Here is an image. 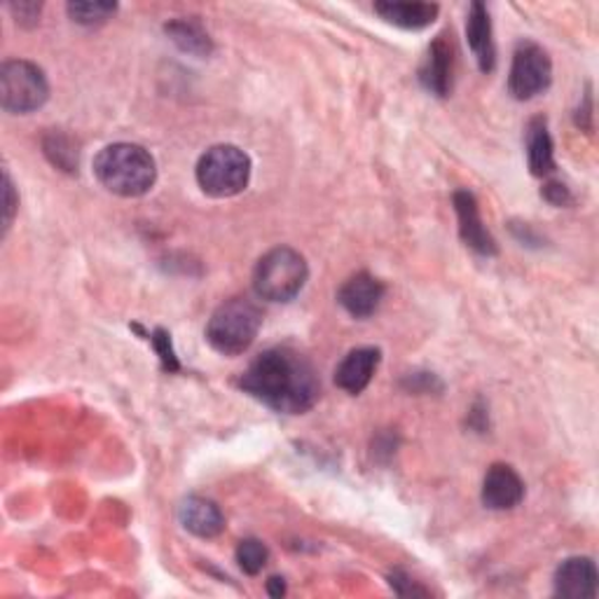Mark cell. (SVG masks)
<instances>
[{
	"instance_id": "obj_1",
	"label": "cell",
	"mask_w": 599,
	"mask_h": 599,
	"mask_svg": "<svg viewBox=\"0 0 599 599\" xmlns=\"http://www.w3.org/2000/svg\"><path fill=\"white\" fill-rule=\"evenodd\" d=\"M249 396L265 403L274 413L302 415L319 401L321 384L312 364L288 347L263 352L239 380Z\"/></svg>"
},
{
	"instance_id": "obj_2",
	"label": "cell",
	"mask_w": 599,
	"mask_h": 599,
	"mask_svg": "<svg viewBox=\"0 0 599 599\" xmlns=\"http://www.w3.org/2000/svg\"><path fill=\"white\" fill-rule=\"evenodd\" d=\"M94 176L113 195L141 197L155 185L158 166L146 148L136 143H113L96 155Z\"/></svg>"
},
{
	"instance_id": "obj_3",
	"label": "cell",
	"mask_w": 599,
	"mask_h": 599,
	"mask_svg": "<svg viewBox=\"0 0 599 599\" xmlns=\"http://www.w3.org/2000/svg\"><path fill=\"white\" fill-rule=\"evenodd\" d=\"M261 326L263 314L258 304L249 298H232L211 314L207 342L222 356H239L253 345Z\"/></svg>"
},
{
	"instance_id": "obj_4",
	"label": "cell",
	"mask_w": 599,
	"mask_h": 599,
	"mask_svg": "<svg viewBox=\"0 0 599 599\" xmlns=\"http://www.w3.org/2000/svg\"><path fill=\"white\" fill-rule=\"evenodd\" d=\"M310 267L302 255L290 246L267 251L253 269L255 296L267 302H290L307 284Z\"/></svg>"
},
{
	"instance_id": "obj_5",
	"label": "cell",
	"mask_w": 599,
	"mask_h": 599,
	"mask_svg": "<svg viewBox=\"0 0 599 599\" xmlns=\"http://www.w3.org/2000/svg\"><path fill=\"white\" fill-rule=\"evenodd\" d=\"M251 181V160L242 148L222 143L199 158L197 183L209 197H234L246 191Z\"/></svg>"
},
{
	"instance_id": "obj_6",
	"label": "cell",
	"mask_w": 599,
	"mask_h": 599,
	"mask_svg": "<svg viewBox=\"0 0 599 599\" xmlns=\"http://www.w3.org/2000/svg\"><path fill=\"white\" fill-rule=\"evenodd\" d=\"M49 84L43 68L31 61H5L0 68V104L8 113L28 115L45 106Z\"/></svg>"
},
{
	"instance_id": "obj_7",
	"label": "cell",
	"mask_w": 599,
	"mask_h": 599,
	"mask_svg": "<svg viewBox=\"0 0 599 599\" xmlns=\"http://www.w3.org/2000/svg\"><path fill=\"white\" fill-rule=\"evenodd\" d=\"M553 64L545 49L534 43H522L512 55L508 92L518 101H529L551 88Z\"/></svg>"
},
{
	"instance_id": "obj_8",
	"label": "cell",
	"mask_w": 599,
	"mask_h": 599,
	"mask_svg": "<svg viewBox=\"0 0 599 599\" xmlns=\"http://www.w3.org/2000/svg\"><path fill=\"white\" fill-rule=\"evenodd\" d=\"M384 290L387 288L378 277H372L368 272H358L342 284V288L337 290V302L354 319H368L378 312Z\"/></svg>"
},
{
	"instance_id": "obj_9",
	"label": "cell",
	"mask_w": 599,
	"mask_h": 599,
	"mask_svg": "<svg viewBox=\"0 0 599 599\" xmlns=\"http://www.w3.org/2000/svg\"><path fill=\"white\" fill-rule=\"evenodd\" d=\"M454 211L459 218V234L464 239V244L481 255H496V242L494 237L487 232L481 218V209H477V201L469 191H457L454 193Z\"/></svg>"
},
{
	"instance_id": "obj_10",
	"label": "cell",
	"mask_w": 599,
	"mask_h": 599,
	"mask_svg": "<svg viewBox=\"0 0 599 599\" xmlns=\"http://www.w3.org/2000/svg\"><path fill=\"white\" fill-rule=\"evenodd\" d=\"M525 499V483L508 464H494L483 481V504L489 510H510Z\"/></svg>"
},
{
	"instance_id": "obj_11",
	"label": "cell",
	"mask_w": 599,
	"mask_h": 599,
	"mask_svg": "<svg viewBox=\"0 0 599 599\" xmlns=\"http://www.w3.org/2000/svg\"><path fill=\"white\" fill-rule=\"evenodd\" d=\"M380 358L382 354L375 347H358L349 352L335 368V384L349 396H358L368 389L375 370L380 366Z\"/></svg>"
},
{
	"instance_id": "obj_12",
	"label": "cell",
	"mask_w": 599,
	"mask_h": 599,
	"mask_svg": "<svg viewBox=\"0 0 599 599\" xmlns=\"http://www.w3.org/2000/svg\"><path fill=\"white\" fill-rule=\"evenodd\" d=\"M597 567L590 557H569L555 572V595L592 599L597 595Z\"/></svg>"
},
{
	"instance_id": "obj_13",
	"label": "cell",
	"mask_w": 599,
	"mask_h": 599,
	"mask_svg": "<svg viewBox=\"0 0 599 599\" xmlns=\"http://www.w3.org/2000/svg\"><path fill=\"white\" fill-rule=\"evenodd\" d=\"M452 68H454L452 47L440 36L429 47V55H426L419 68V82L424 84V90L436 96H448L452 90Z\"/></svg>"
},
{
	"instance_id": "obj_14",
	"label": "cell",
	"mask_w": 599,
	"mask_h": 599,
	"mask_svg": "<svg viewBox=\"0 0 599 599\" xmlns=\"http://www.w3.org/2000/svg\"><path fill=\"white\" fill-rule=\"evenodd\" d=\"M178 520L187 532L199 539H216L226 529V518L220 508L204 496H187L178 506Z\"/></svg>"
},
{
	"instance_id": "obj_15",
	"label": "cell",
	"mask_w": 599,
	"mask_h": 599,
	"mask_svg": "<svg viewBox=\"0 0 599 599\" xmlns=\"http://www.w3.org/2000/svg\"><path fill=\"white\" fill-rule=\"evenodd\" d=\"M466 41L477 59V66H481V71L492 73L494 66H496V49H494V38H492L489 12L483 3L471 5L469 20H466Z\"/></svg>"
},
{
	"instance_id": "obj_16",
	"label": "cell",
	"mask_w": 599,
	"mask_h": 599,
	"mask_svg": "<svg viewBox=\"0 0 599 599\" xmlns=\"http://www.w3.org/2000/svg\"><path fill=\"white\" fill-rule=\"evenodd\" d=\"M527 162L532 174L543 178L555 171V146L548 131L545 117L529 119L527 125Z\"/></svg>"
},
{
	"instance_id": "obj_17",
	"label": "cell",
	"mask_w": 599,
	"mask_h": 599,
	"mask_svg": "<svg viewBox=\"0 0 599 599\" xmlns=\"http://www.w3.org/2000/svg\"><path fill=\"white\" fill-rule=\"evenodd\" d=\"M438 10L440 8L436 3H396V0L375 3V12H378L384 22L407 31L431 26L436 22Z\"/></svg>"
},
{
	"instance_id": "obj_18",
	"label": "cell",
	"mask_w": 599,
	"mask_h": 599,
	"mask_svg": "<svg viewBox=\"0 0 599 599\" xmlns=\"http://www.w3.org/2000/svg\"><path fill=\"white\" fill-rule=\"evenodd\" d=\"M166 33H169V38L174 41L187 55H195V57L211 55L214 43L209 38V33L201 28V24H197L193 20L169 22Z\"/></svg>"
},
{
	"instance_id": "obj_19",
	"label": "cell",
	"mask_w": 599,
	"mask_h": 599,
	"mask_svg": "<svg viewBox=\"0 0 599 599\" xmlns=\"http://www.w3.org/2000/svg\"><path fill=\"white\" fill-rule=\"evenodd\" d=\"M117 12L115 3H88V0H78V3H68V14L76 24L82 26H101L106 24L111 16Z\"/></svg>"
},
{
	"instance_id": "obj_20",
	"label": "cell",
	"mask_w": 599,
	"mask_h": 599,
	"mask_svg": "<svg viewBox=\"0 0 599 599\" xmlns=\"http://www.w3.org/2000/svg\"><path fill=\"white\" fill-rule=\"evenodd\" d=\"M267 560H269L267 545L258 539H244L237 545V562H239V567L244 569V574H249V576L261 574L265 569Z\"/></svg>"
},
{
	"instance_id": "obj_21",
	"label": "cell",
	"mask_w": 599,
	"mask_h": 599,
	"mask_svg": "<svg viewBox=\"0 0 599 599\" xmlns=\"http://www.w3.org/2000/svg\"><path fill=\"white\" fill-rule=\"evenodd\" d=\"M45 155L64 171H78V150L64 134H49L45 139Z\"/></svg>"
},
{
	"instance_id": "obj_22",
	"label": "cell",
	"mask_w": 599,
	"mask_h": 599,
	"mask_svg": "<svg viewBox=\"0 0 599 599\" xmlns=\"http://www.w3.org/2000/svg\"><path fill=\"white\" fill-rule=\"evenodd\" d=\"M150 342H152V347H155V352L160 354V358H162V364H164V368H166L169 372H174V370H178V358H176L174 349H171V335H169L166 331L158 329L155 333H152Z\"/></svg>"
},
{
	"instance_id": "obj_23",
	"label": "cell",
	"mask_w": 599,
	"mask_h": 599,
	"mask_svg": "<svg viewBox=\"0 0 599 599\" xmlns=\"http://www.w3.org/2000/svg\"><path fill=\"white\" fill-rule=\"evenodd\" d=\"M16 207H20V199H16V195H14L12 178H10V174L5 171V178H3V230L5 232L12 226V218L16 214Z\"/></svg>"
},
{
	"instance_id": "obj_24",
	"label": "cell",
	"mask_w": 599,
	"mask_h": 599,
	"mask_svg": "<svg viewBox=\"0 0 599 599\" xmlns=\"http://www.w3.org/2000/svg\"><path fill=\"white\" fill-rule=\"evenodd\" d=\"M389 584L393 588V592L401 595V597H410V595H429V590H424L419 588L417 584H413V580H410V576H405L403 572H393L389 576Z\"/></svg>"
},
{
	"instance_id": "obj_25",
	"label": "cell",
	"mask_w": 599,
	"mask_h": 599,
	"mask_svg": "<svg viewBox=\"0 0 599 599\" xmlns=\"http://www.w3.org/2000/svg\"><path fill=\"white\" fill-rule=\"evenodd\" d=\"M543 197L553 204V207H567V204H572V193H569V187L567 185H562V183H545L543 187Z\"/></svg>"
},
{
	"instance_id": "obj_26",
	"label": "cell",
	"mask_w": 599,
	"mask_h": 599,
	"mask_svg": "<svg viewBox=\"0 0 599 599\" xmlns=\"http://www.w3.org/2000/svg\"><path fill=\"white\" fill-rule=\"evenodd\" d=\"M10 10L14 12L16 22L20 24H36L41 16V5L38 3H20V5H10Z\"/></svg>"
},
{
	"instance_id": "obj_27",
	"label": "cell",
	"mask_w": 599,
	"mask_h": 599,
	"mask_svg": "<svg viewBox=\"0 0 599 599\" xmlns=\"http://www.w3.org/2000/svg\"><path fill=\"white\" fill-rule=\"evenodd\" d=\"M267 592H269V597H281V595H286V584H284V578H279V576H272V578L267 580Z\"/></svg>"
}]
</instances>
